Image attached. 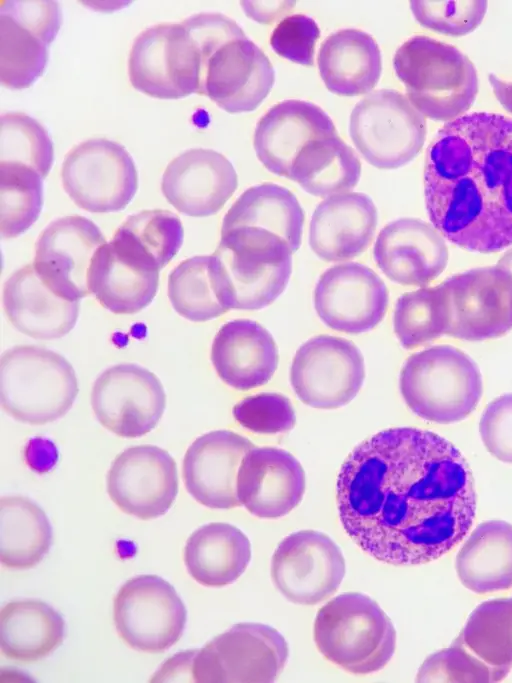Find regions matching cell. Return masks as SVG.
Listing matches in <instances>:
<instances>
[{"label": "cell", "instance_id": "obj_7", "mask_svg": "<svg viewBox=\"0 0 512 683\" xmlns=\"http://www.w3.org/2000/svg\"><path fill=\"white\" fill-rule=\"evenodd\" d=\"M213 254L222 269L229 310L269 306L284 292L292 273L290 246L263 228L238 226L221 230Z\"/></svg>", "mask_w": 512, "mask_h": 683}, {"label": "cell", "instance_id": "obj_22", "mask_svg": "<svg viewBox=\"0 0 512 683\" xmlns=\"http://www.w3.org/2000/svg\"><path fill=\"white\" fill-rule=\"evenodd\" d=\"M373 258L381 272L402 286L425 287L445 270L449 251L444 236L419 218H399L377 235Z\"/></svg>", "mask_w": 512, "mask_h": 683}, {"label": "cell", "instance_id": "obj_50", "mask_svg": "<svg viewBox=\"0 0 512 683\" xmlns=\"http://www.w3.org/2000/svg\"><path fill=\"white\" fill-rule=\"evenodd\" d=\"M488 79L496 99L506 111L512 114V81L502 79L493 73L489 74Z\"/></svg>", "mask_w": 512, "mask_h": 683}, {"label": "cell", "instance_id": "obj_4", "mask_svg": "<svg viewBox=\"0 0 512 683\" xmlns=\"http://www.w3.org/2000/svg\"><path fill=\"white\" fill-rule=\"evenodd\" d=\"M313 637L319 652L352 674L384 668L396 649V630L376 601L359 592L342 593L321 607Z\"/></svg>", "mask_w": 512, "mask_h": 683}, {"label": "cell", "instance_id": "obj_26", "mask_svg": "<svg viewBox=\"0 0 512 683\" xmlns=\"http://www.w3.org/2000/svg\"><path fill=\"white\" fill-rule=\"evenodd\" d=\"M336 134L332 119L321 107L290 99L275 104L259 119L253 147L268 171L288 178L296 156L307 143Z\"/></svg>", "mask_w": 512, "mask_h": 683}, {"label": "cell", "instance_id": "obj_29", "mask_svg": "<svg viewBox=\"0 0 512 683\" xmlns=\"http://www.w3.org/2000/svg\"><path fill=\"white\" fill-rule=\"evenodd\" d=\"M3 308L19 332L39 340L59 339L75 326L79 301L54 293L38 276L33 264L15 271L3 287Z\"/></svg>", "mask_w": 512, "mask_h": 683}, {"label": "cell", "instance_id": "obj_12", "mask_svg": "<svg viewBox=\"0 0 512 683\" xmlns=\"http://www.w3.org/2000/svg\"><path fill=\"white\" fill-rule=\"evenodd\" d=\"M119 637L134 650L157 654L175 645L187 621L186 607L175 588L157 575L126 581L113 603Z\"/></svg>", "mask_w": 512, "mask_h": 683}, {"label": "cell", "instance_id": "obj_30", "mask_svg": "<svg viewBox=\"0 0 512 683\" xmlns=\"http://www.w3.org/2000/svg\"><path fill=\"white\" fill-rule=\"evenodd\" d=\"M326 88L341 96L367 94L382 73V56L375 39L367 32L348 28L330 34L317 56Z\"/></svg>", "mask_w": 512, "mask_h": 683}, {"label": "cell", "instance_id": "obj_6", "mask_svg": "<svg viewBox=\"0 0 512 683\" xmlns=\"http://www.w3.org/2000/svg\"><path fill=\"white\" fill-rule=\"evenodd\" d=\"M78 391L74 368L55 351L18 345L1 356V407L19 422L44 425L62 418Z\"/></svg>", "mask_w": 512, "mask_h": 683}, {"label": "cell", "instance_id": "obj_51", "mask_svg": "<svg viewBox=\"0 0 512 683\" xmlns=\"http://www.w3.org/2000/svg\"><path fill=\"white\" fill-rule=\"evenodd\" d=\"M497 265L512 274V248L499 258Z\"/></svg>", "mask_w": 512, "mask_h": 683}, {"label": "cell", "instance_id": "obj_42", "mask_svg": "<svg viewBox=\"0 0 512 683\" xmlns=\"http://www.w3.org/2000/svg\"><path fill=\"white\" fill-rule=\"evenodd\" d=\"M43 206V178L18 162L0 161V233L15 238L38 219Z\"/></svg>", "mask_w": 512, "mask_h": 683}, {"label": "cell", "instance_id": "obj_44", "mask_svg": "<svg viewBox=\"0 0 512 683\" xmlns=\"http://www.w3.org/2000/svg\"><path fill=\"white\" fill-rule=\"evenodd\" d=\"M410 9L423 27L450 36L474 31L487 11L486 1H411Z\"/></svg>", "mask_w": 512, "mask_h": 683}, {"label": "cell", "instance_id": "obj_18", "mask_svg": "<svg viewBox=\"0 0 512 683\" xmlns=\"http://www.w3.org/2000/svg\"><path fill=\"white\" fill-rule=\"evenodd\" d=\"M106 485L110 499L122 512L141 520L155 519L164 515L176 499V462L158 446H131L112 462Z\"/></svg>", "mask_w": 512, "mask_h": 683}, {"label": "cell", "instance_id": "obj_39", "mask_svg": "<svg viewBox=\"0 0 512 683\" xmlns=\"http://www.w3.org/2000/svg\"><path fill=\"white\" fill-rule=\"evenodd\" d=\"M453 642L489 669L493 683L503 680L512 668V597L479 604Z\"/></svg>", "mask_w": 512, "mask_h": 683}, {"label": "cell", "instance_id": "obj_27", "mask_svg": "<svg viewBox=\"0 0 512 683\" xmlns=\"http://www.w3.org/2000/svg\"><path fill=\"white\" fill-rule=\"evenodd\" d=\"M378 222L373 200L362 192L329 196L314 210L309 245L326 262L355 258L367 250Z\"/></svg>", "mask_w": 512, "mask_h": 683}, {"label": "cell", "instance_id": "obj_16", "mask_svg": "<svg viewBox=\"0 0 512 683\" xmlns=\"http://www.w3.org/2000/svg\"><path fill=\"white\" fill-rule=\"evenodd\" d=\"M91 406L98 422L123 438L152 431L166 407L161 381L148 369L122 363L103 371L91 391Z\"/></svg>", "mask_w": 512, "mask_h": 683}, {"label": "cell", "instance_id": "obj_41", "mask_svg": "<svg viewBox=\"0 0 512 683\" xmlns=\"http://www.w3.org/2000/svg\"><path fill=\"white\" fill-rule=\"evenodd\" d=\"M450 312L442 283L402 294L393 313L394 333L405 349H414L447 335Z\"/></svg>", "mask_w": 512, "mask_h": 683}, {"label": "cell", "instance_id": "obj_9", "mask_svg": "<svg viewBox=\"0 0 512 683\" xmlns=\"http://www.w3.org/2000/svg\"><path fill=\"white\" fill-rule=\"evenodd\" d=\"M349 133L361 156L372 166L392 170L411 162L427 134L423 116L401 92L379 89L353 108Z\"/></svg>", "mask_w": 512, "mask_h": 683}, {"label": "cell", "instance_id": "obj_46", "mask_svg": "<svg viewBox=\"0 0 512 683\" xmlns=\"http://www.w3.org/2000/svg\"><path fill=\"white\" fill-rule=\"evenodd\" d=\"M417 682L493 683L487 667L469 655L461 646L452 644L429 655L416 675Z\"/></svg>", "mask_w": 512, "mask_h": 683}, {"label": "cell", "instance_id": "obj_23", "mask_svg": "<svg viewBox=\"0 0 512 683\" xmlns=\"http://www.w3.org/2000/svg\"><path fill=\"white\" fill-rule=\"evenodd\" d=\"M238 176L221 153L204 148L189 149L166 167L161 190L180 213L207 217L220 211L234 194Z\"/></svg>", "mask_w": 512, "mask_h": 683}, {"label": "cell", "instance_id": "obj_45", "mask_svg": "<svg viewBox=\"0 0 512 683\" xmlns=\"http://www.w3.org/2000/svg\"><path fill=\"white\" fill-rule=\"evenodd\" d=\"M232 413L242 427L259 434L287 432L296 424L290 400L275 392L245 397L233 407Z\"/></svg>", "mask_w": 512, "mask_h": 683}, {"label": "cell", "instance_id": "obj_20", "mask_svg": "<svg viewBox=\"0 0 512 683\" xmlns=\"http://www.w3.org/2000/svg\"><path fill=\"white\" fill-rule=\"evenodd\" d=\"M275 70L265 53L247 36L217 47L200 68V95L224 111H254L269 95Z\"/></svg>", "mask_w": 512, "mask_h": 683}, {"label": "cell", "instance_id": "obj_43", "mask_svg": "<svg viewBox=\"0 0 512 683\" xmlns=\"http://www.w3.org/2000/svg\"><path fill=\"white\" fill-rule=\"evenodd\" d=\"M53 159V143L42 124L22 112L1 115L0 161L25 164L44 179Z\"/></svg>", "mask_w": 512, "mask_h": 683}, {"label": "cell", "instance_id": "obj_40", "mask_svg": "<svg viewBox=\"0 0 512 683\" xmlns=\"http://www.w3.org/2000/svg\"><path fill=\"white\" fill-rule=\"evenodd\" d=\"M168 297L174 310L193 322L225 314V282L218 258L199 255L182 261L168 278Z\"/></svg>", "mask_w": 512, "mask_h": 683}, {"label": "cell", "instance_id": "obj_24", "mask_svg": "<svg viewBox=\"0 0 512 683\" xmlns=\"http://www.w3.org/2000/svg\"><path fill=\"white\" fill-rule=\"evenodd\" d=\"M254 444L229 430H216L198 437L187 449L182 476L188 493L211 509L241 506L237 476L241 462Z\"/></svg>", "mask_w": 512, "mask_h": 683}, {"label": "cell", "instance_id": "obj_37", "mask_svg": "<svg viewBox=\"0 0 512 683\" xmlns=\"http://www.w3.org/2000/svg\"><path fill=\"white\" fill-rule=\"evenodd\" d=\"M360 176L359 157L336 134L307 143L296 156L288 179L313 196L329 197L352 190Z\"/></svg>", "mask_w": 512, "mask_h": 683}, {"label": "cell", "instance_id": "obj_34", "mask_svg": "<svg viewBox=\"0 0 512 683\" xmlns=\"http://www.w3.org/2000/svg\"><path fill=\"white\" fill-rule=\"evenodd\" d=\"M159 272L144 270L122 257L106 242L95 253L88 287L102 307L115 314H135L154 299Z\"/></svg>", "mask_w": 512, "mask_h": 683}, {"label": "cell", "instance_id": "obj_13", "mask_svg": "<svg viewBox=\"0 0 512 683\" xmlns=\"http://www.w3.org/2000/svg\"><path fill=\"white\" fill-rule=\"evenodd\" d=\"M365 378L364 358L350 340L317 335L296 351L290 383L296 396L317 409H336L351 402Z\"/></svg>", "mask_w": 512, "mask_h": 683}, {"label": "cell", "instance_id": "obj_1", "mask_svg": "<svg viewBox=\"0 0 512 683\" xmlns=\"http://www.w3.org/2000/svg\"><path fill=\"white\" fill-rule=\"evenodd\" d=\"M336 501L352 541L394 566L439 559L476 515L471 470L461 452L428 430L389 428L358 444L339 471Z\"/></svg>", "mask_w": 512, "mask_h": 683}, {"label": "cell", "instance_id": "obj_17", "mask_svg": "<svg viewBox=\"0 0 512 683\" xmlns=\"http://www.w3.org/2000/svg\"><path fill=\"white\" fill-rule=\"evenodd\" d=\"M448 297V336L482 341L512 329V274L495 266L474 268L442 282Z\"/></svg>", "mask_w": 512, "mask_h": 683}, {"label": "cell", "instance_id": "obj_47", "mask_svg": "<svg viewBox=\"0 0 512 683\" xmlns=\"http://www.w3.org/2000/svg\"><path fill=\"white\" fill-rule=\"evenodd\" d=\"M319 37L317 22L305 14L297 13L280 20L271 34L270 45L280 57L300 65L312 66Z\"/></svg>", "mask_w": 512, "mask_h": 683}, {"label": "cell", "instance_id": "obj_2", "mask_svg": "<svg viewBox=\"0 0 512 683\" xmlns=\"http://www.w3.org/2000/svg\"><path fill=\"white\" fill-rule=\"evenodd\" d=\"M431 224L454 245L494 253L512 245V118L473 112L446 122L424 168Z\"/></svg>", "mask_w": 512, "mask_h": 683}, {"label": "cell", "instance_id": "obj_10", "mask_svg": "<svg viewBox=\"0 0 512 683\" xmlns=\"http://www.w3.org/2000/svg\"><path fill=\"white\" fill-rule=\"evenodd\" d=\"M128 74L132 86L158 99H180L199 92L200 52L180 23H159L133 41Z\"/></svg>", "mask_w": 512, "mask_h": 683}, {"label": "cell", "instance_id": "obj_21", "mask_svg": "<svg viewBox=\"0 0 512 683\" xmlns=\"http://www.w3.org/2000/svg\"><path fill=\"white\" fill-rule=\"evenodd\" d=\"M105 243L103 233L90 219L80 215L61 217L38 237L32 264L54 293L69 301H79L90 294L91 262Z\"/></svg>", "mask_w": 512, "mask_h": 683}, {"label": "cell", "instance_id": "obj_31", "mask_svg": "<svg viewBox=\"0 0 512 683\" xmlns=\"http://www.w3.org/2000/svg\"><path fill=\"white\" fill-rule=\"evenodd\" d=\"M251 560V544L239 528L212 522L195 530L187 539L184 562L190 576L206 587L235 582Z\"/></svg>", "mask_w": 512, "mask_h": 683}, {"label": "cell", "instance_id": "obj_38", "mask_svg": "<svg viewBox=\"0 0 512 683\" xmlns=\"http://www.w3.org/2000/svg\"><path fill=\"white\" fill-rule=\"evenodd\" d=\"M52 541L50 521L38 504L22 495L0 498V561L4 567H35L49 552Z\"/></svg>", "mask_w": 512, "mask_h": 683}, {"label": "cell", "instance_id": "obj_15", "mask_svg": "<svg viewBox=\"0 0 512 683\" xmlns=\"http://www.w3.org/2000/svg\"><path fill=\"white\" fill-rule=\"evenodd\" d=\"M346 572L340 547L325 533L301 530L280 541L271 559V579L290 602L312 606L331 597Z\"/></svg>", "mask_w": 512, "mask_h": 683}, {"label": "cell", "instance_id": "obj_14", "mask_svg": "<svg viewBox=\"0 0 512 683\" xmlns=\"http://www.w3.org/2000/svg\"><path fill=\"white\" fill-rule=\"evenodd\" d=\"M62 23L56 1H1L0 81L9 89L30 87L42 76L48 46Z\"/></svg>", "mask_w": 512, "mask_h": 683}, {"label": "cell", "instance_id": "obj_49", "mask_svg": "<svg viewBox=\"0 0 512 683\" xmlns=\"http://www.w3.org/2000/svg\"><path fill=\"white\" fill-rule=\"evenodd\" d=\"M242 8L246 15L259 22L271 24L274 20L289 12L295 2L291 1H243Z\"/></svg>", "mask_w": 512, "mask_h": 683}, {"label": "cell", "instance_id": "obj_48", "mask_svg": "<svg viewBox=\"0 0 512 683\" xmlns=\"http://www.w3.org/2000/svg\"><path fill=\"white\" fill-rule=\"evenodd\" d=\"M479 432L493 457L512 464V393L497 397L485 407Z\"/></svg>", "mask_w": 512, "mask_h": 683}, {"label": "cell", "instance_id": "obj_32", "mask_svg": "<svg viewBox=\"0 0 512 683\" xmlns=\"http://www.w3.org/2000/svg\"><path fill=\"white\" fill-rule=\"evenodd\" d=\"M65 637L60 613L38 599L13 600L0 611L2 654L15 662L28 664L53 653Z\"/></svg>", "mask_w": 512, "mask_h": 683}, {"label": "cell", "instance_id": "obj_8", "mask_svg": "<svg viewBox=\"0 0 512 683\" xmlns=\"http://www.w3.org/2000/svg\"><path fill=\"white\" fill-rule=\"evenodd\" d=\"M288 656V644L275 628L238 623L201 649L189 650V678L198 683L273 682Z\"/></svg>", "mask_w": 512, "mask_h": 683}, {"label": "cell", "instance_id": "obj_25", "mask_svg": "<svg viewBox=\"0 0 512 683\" xmlns=\"http://www.w3.org/2000/svg\"><path fill=\"white\" fill-rule=\"evenodd\" d=\"M306 480L300 462L277 447H254L244 456L237 476L240 504L252 515L276 519L303 499Z\"/></svg>", "mask_w": 512, "mask_h": 683}, {"label": "cell", "instance_id": "obj_3", "mask_svg": "<svg viewBox=\"0 0 512 683\" xmlns=\"http://www.w3.org/2000/svg\"><path fill=\"white\" fill-rule=\"evenodd\" d=\"M393 68L407 98L425 117L449 122L475 102L478 76L472 61L455 46L425 35L402 43Z\"/></svg>", "mask_w": 512, "mask_h": 683}, {"label": "cell", "instance_id": "obj_28", "mask_svg": "<svg viewBox=\"0 0 512 683\" xmlns=\"http://www.w3.org/2000/svg\"><path fill=\"white\" fill-rule=\"evenodd\" d=\"M211 362L228 386L246 391L266 384L279 362L276 342L261 324L235 319L217 332L211 347Z\"/></svg>", "mask_w": 512, "mask_h": 683}, {"label": "cell", "instance_id": "obj_36", "mask_svg": "<svg viewBox=\"0 0 512 683\" xmlns=\"http://www.w3.org/2000/svg\"><path fill=\"white\" fill-rule=\"evenodd\" d=\"M183 235L181 220L173 212L143 210L128 216L110 243L122 257L138 267L159 272L180 250Z\"/></svg>", "mask_w": 512, "mask_h": 683}, {"label": "cell", "instance_id": "obj_11", "mask_svg": "<svg viewBox=\"0 0 512 683\" xmlns=\"http://www.w3.org/2000/svg\"><path fill=\"white\" fill-rule=\"evenodd\" d=\"M61 181L71 200L92 213L123 210L138 188L133 158L121 144L106 138L73 147L62 163Z\"/></svg>", "mask_w": 512, "mask_h": 683}, {"label": "cell", "instance_id": "obj_33", "mask_svg": "<svg viewBox=\"0 0 512 683\" xmlns=\"http://www.w3.org/2000/svg\"><path fill=\"white\" fill-rule=\"evenodd\" d=\"M455 568L462 585L477 594L512 587V524L480 523L461 546Z\"/></svg>", "mask_w": 512, "mask_h": 683}, {"label": "cell", "instance_id": "obj_5", "mask_svg": "<svg viewBox=\"0 0 512 683\" xmlns=\"http://www.w3.org/2000/svg\"><path fill=\"white\" fill-rule=\"evenodd\" d=\"M401 395L420 418L451 424L464 420L483 393L480 370L464 351L436 345L412 354L399 376Z\"/></svg>", "mask_w": 512, "mask_h": 683}, {"label": "cell", "instance_id": "obj_19", "mask_svg": "<svg viewBox=\"0 0 512 683\" xmlns=\"http://www.w3.org/2000/svg\"><path fill=\"white\" fill-rule=\"evenodd\" d=\"M389 292L370 267L346 262L326 269L319 277L313 303L320 320L329 328L360 334L375 328L384 318Z\"/></svg>", "mask_w": 512, "mask_h": 683}, {"label": "cell", "instance_id": "obj_35", "mask_svg": "<svg viewBox=\"0 0 512 683\" xmlns=\"http://www.w3.org/2000/svg\"><path fill=\"white\" fill-rule=\"evenodd\" d=\"M304 211L286 187L262 183L245 190L226 212L221 230L238 226L263 228L282 237L296 252L302 243Z\"/></svg>", "mask_w": 512, "mask_h": 683}]
</instances>
